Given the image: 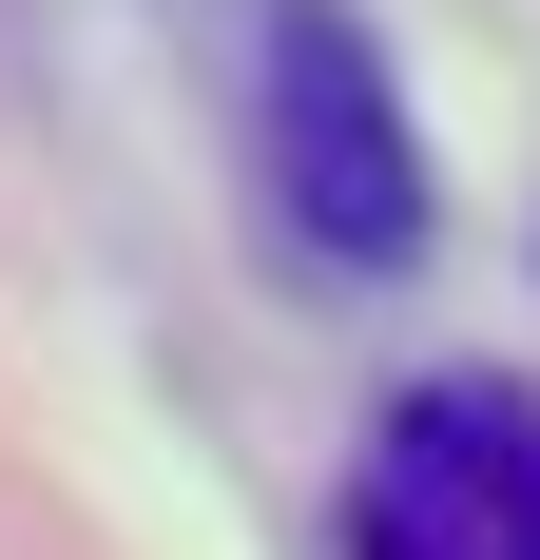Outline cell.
Wrapping results in <instances>:
<instances>
[{"mask_svg": "<svg viewBox=\"0 0 540 560\" xmlns=\"http://www.w3.org/2000/svg\"><path fill=\"white\" fill-rule=\"evenodd\" d=\"M251 194L309 271H406L425 252V136L386 97V39L348 0H251Z\"/></svg>", "mask_w": 540, "mask_h": 560, "instance_id": "cell-1", "label": "cell"}, {"mask_svg": "<svg viewBox=\"0 0 540 560\" xmlns=\"http://www.w3.org/2000/svg\"><path fill=\"white\" fill-rule=\"evenodd\" d=\"M348 560H540V387L425 368L348 464Z\"/></svg>", "mask_w": 540, "mask_h": 560, "instance_id": "cell-2", "label": "cell"}]
</instances>
